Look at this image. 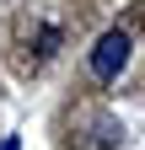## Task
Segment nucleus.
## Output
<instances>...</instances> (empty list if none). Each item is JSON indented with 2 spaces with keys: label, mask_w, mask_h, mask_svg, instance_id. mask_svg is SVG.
I'll list each match as a JSON object with an SVG mask.
<instances>
[{
  "label": "nucleus",
  "mask_w": 145,
  "mask_h": 150,
  "mask_svg": "<svg viewBox=\"0 0 145 150\" xmlns=\"http://www.w3.org/2000/svg\"><path fill=\"white\" fill-rule=\"evenodd\" d=\"M0 150H22V139H16V134H6V139H0Z\"/></svg>",
  "instance_id": "nucleus-2"
},
{
  "label": "nucleus",
  "mask_w": 145,
  "mask_h": 150,
  "mask_svg": "<svg viewBox=\"0 0 145 150\" xmlns=\"http://www.w3.org/2000/svg\"><path fill=\"white\" fill-rule=\"evenodd\" d=\"M129 32H124V27H113V32H102L97 38V48H92V75H97V81H118V70L124 64H129Z\"/></svg>",
  "instance_id": "nucleus-1"
}]
</instances>
